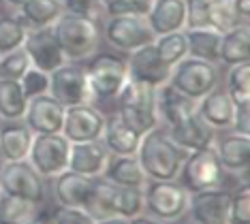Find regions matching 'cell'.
<instances>
[{
	"instance_id": "cell-35",
	"label": "cell",
	"mask_w": 250,
	"mask_h": 224,
	"mask_svg": "<svg viewBox=\"0 0 250 224\" xmlns=\"http://www.w3.org/2000/svg\"><path fill=\"white\" fill-rule=\"evenodd\" d=\"M37 214V205L30 201L13 197V194H0V222L7 224H24L32 220Z\"/></svg>"
},
{
	"instance_id": "cell-46",
	"label": "cell",
	"mask_w": 250,
	"mask_h": 224,
	"mask_svg": "<svg viewBox=\"0 0 250 224\" xmlns=\"http://www.w3.org/2000/svg\"><path fill=\"white\" fill-rule=\"evenodd\" d=\"M94 224H130V220L120 216H109V218H103V220H96Z\"/></svg>"
},
{
	"instance_id": "cell-31",
	"label": "cell",
	"mask_w": 250,
	"mask_h": 224,
	"mask_svg": "<svg viewBox=\"0 0 250 224\" xmlns=\"http://www.w3.org/2000/svg\"><path fill=\"white\" fill-rule=\"evenodd\" d=\"M208 17H209V28L218 30L220 34L233 30V28H237L240 24H248L237 13L235 0H209Z\"/></svg>"
},
{
	"instance_id": "cell-20",
	"label": "cell",
	"mask_w": 250,
	"mask_h": 224,
	"mask_svg": "<svg viewBox=\"0 0 250 224\" xmlns=\"http://www.w3.org/2000/svg\"><path fill=\"white\" fill-rule=\"evenodd\" d=\"M94 177L79 175L75 171H62L54 177V197L60 207H79L83 209L86 201L92 190Z\"/></svg>"
},
{
	"instance_id": "cell-36",
	"label": "cell",
	"mask_w": 250,
	"mask_h": 224,
	"mask_svg": "<svg viewBox=\"0 0 250 224\" xmlns=\"http://www.w3.org/2000/svg\"><path fill=\"white\" fill-rule=\"evenodd\" d=\"M225 92L235 102H250V62L235 64L229 68Z\"/></svg>"
},
{
	"instance_id": "cell-11",
	"label": "cell",
	"mask_w": 250,
	"mask_h": 224,
	"mask_svg": "<svg viewBox=\"0 0 250 224\" xmlns=\"http://www.w3.org/2000/svg\"><path fill=\"white\" fill-rule=\"evenodd\" d=\"M49 94L64 107L82 105L92 101L86 68L77 62H66L54 73H49Z\"/></svg>"
},
{
	"instance_id": "cell-32",
	"label": "cell",
	"mask_w": 250,
	"mask_h": 224,
	"mask_svg": "<svg viewBox=\"0 0 250 224\" xmlns=\"http://www.w3.org/2000/svg\"><path fill=\"white\" fill-rule=\"evenodd\" d=\"M118 107H156V88L135 79H126L116 94Z\"/></svg>"
},
{
	"instance_id": "cell-17",
	"label": "cell",
	"mask_w": 250,
	"mask_h": 224,
	"mask_svg": "<svg viewBox=\"0 0 250 224\" xmlns=\"http://www.w3.org/2000/svg\"><path fill=\"white\" fill-rule=\"evenodd\" d=\"M111 154L107 152L103 141H83V143H71L69 152V171H75L86 177H101L109 163Z\"/></svg>"
},
{
	"instance_id": "cell-43",
	"label": "cell",
	"mask_w": 250,
	"mask_h": 224,
	"mask_svg": "<svg viewBox=\"0 0 250 224\" xmlns=\"http://www.w3.org/2000/svg\"><path fill=\"white\" fill-rule=\"evenodd\" d=\"M96 220L79 207H60L54 214L52 224H94Z\"/></svg>"
},
{
	"instance_id": "cell-24",
	"label": "cell",
	"mask_w": 250,
	"mask_h": 224,
	"mask_svg": "<svg viewBox=\"0 0 250 224\" xmlns=\"http://www.w3.org/2000/svg\"><path fill=\"white\" fill-rule=\"evenodd\" d=\"M101 141L107 147V152L113 156H135L139 147L141 137L128 128L116 113L105 118V128L101 135Z\"/></svg>"
},
{
	"instance_id": "cell-19",
	"label": "cell",
	"mask_w": 250,
	"mask_h": 224,
	"mask_svg": "<svg viewBox=\"0 0 250 224\" xmlns=\"http://www.w3.org/2000/svg\"><path fill=\"white\" fill-rule=\"evenodd\" d=\"M165 130H167L169 137H171L180 147H184L186 152L208 147V145H212L214 139H216V130L209 128V126L199 118L197 111L192 113V116H188L186 120L178 122V124L165 126Z\"/></svg>"
},
{
	"instance_id": "cell-1",
	"label": "cell",
	"mask_w": 250,
	"mask_h": 224,
	"mask_svg": "<svg viewBox=\"0 0 250 224\" xmlns=\"http://www.w3.org/2000/svg\"><path fill=\"white\" fill-rule=\"evenodd\" d=\"M186 154L188 152L169 137L165 126L158 124L156 128L141 137L135 156H137L147 180H178L180 166L184 163Z\"/></svg>"
},
{
	"instance_id": "cell-3",
	"label": "cell",
	"mask_w": 250,
	"mask_h": 224,
	"mask_svg": "<svg viewBox=\"0 0 250 224\" xmlns=\"http://www.w3.org/2000/svg\"><path fill=\"white\" fill-rule=\"evenodd\" d=\"M52 32L69 62L88 60L96 54L101 43V30L96 21L71 13H62L54 21Z\"/></svg>"
},
{
	"instance_id": "cell-21",
	"label": "cell",
	"mask_w": 250,
	"mask_h": 224,
	"mask_svg": "<svg viewBox=\"0 0 250 224\" xmlns=\"http://www.w3.org/2000/svg\"><path fill=\"white\" fill-rule=\"evenodd\" d=\"M152 32L156 37L167 32H178L186 28V0H154L146 13Z\"/></svg>"
},
{
	"instance_id": "cell-34",
	"label": "cell",
	"mask_w": 250,
	"mask_h": 224,
	"mask_svg": "<svg viewBox=\"0 0 250 224\" xmlns=\"http://www.w3.org/2000/svg\"><path fill=\"white\" fill-rule=\"evenodd\" d=\"M116 116L139 137H144L146 133H150L152 128H156L161 124L156 107H118Z\"/></svg>"
},
{
	"instance_id": "cell-28",
	"label": "cell",
	"mask_w": 250,
	"mask_h": 224,
	"mask_svg": "<svg viewBox=\"0 0 250 224\" xmlns=\"http://www.w3.org/2000/svg\"><path fill=\"white\" fill-rule=\"evenodd\" d=\"M28 96L24 94L18 79L0 77V120L4 122H20L26 116Z\"/></svg>"
},
{
	"instance_id": "cell-15",
	"label": "cell",
	"mask_w": 250,
	"mask_h": 224,
	"mask_svg": "<svg viewBox=\"0 0 250 224\" xmlns=\"http://www.w3.org/2000/svg\"><path fill=\"white\" fill-rule=\"evenodd\" d=\"M126 71H128V79L135 81L147 83L152 88H161L169 81V75H171V66H167L165 62L158 58L154 45H146L135 51H130L128 60H126Z\"/></svg>"
},
{
	"instance_id": "cell-40",
	"label": "cell",
	"mask_w": 250,
	"mask_h": 224,
	"mask_svg": "<svg viewBox=\"0 0 250 224\" xmlns=\"http://www.w3.org/2000/svg\"><path fill=\"white\" fill-rule=\"evenodd\" d=\"M154 0H103L107 15H146Z\"/></svg>"
},
{
	"instance_id": "cell-38",
	"label": "cell",
	"mask_w": 250,
	"mask_h": 224,
	"mask_svg": "<svg viewBox=\"0 0 250 224\" xmlns=\"http://www.w3.org/2000/svg\"><path fill=\"white\" fill-rule=\"evenodd\" d=\"M30 66V60L21 47L0 56V77L2 79H20Z\"/></svg>"
},
{
	"instance_id": "cell-52",
	"label": "cell",
	"mask_w": 250,
	"mask_h": 224,
	"mask_svg": "<svg viewBox=\"0 0 250 224\" xmlns=\"http://www.w3.org/2000/svg\"><path fill=\"white\" fill-rule=\"evenodd\" d=\"M208 2H209V0H208Z\"/></svg>"
},
{
	"instance_id": "cell-2",
	"label": "cell",
	"mask_w": 250,
	"mask_h": 224,
	"mask_svg": "<svg viewBox=\"0 0 250 224\" xmlns=\"http://www.w3.org/2000/svg\"><path fill=\"white\" fill-rule=\"evenodd\" d=\"M83 211L94 220H103L109 216L137 218L144 214V190L141 188L116 186L105 177H94L90 197L83 205Z\"/></svg>"
},
{
	"instance_id": "cell-6",
	"label": "cell",
	"mask_w": 250,
	"mask_h": 224,
	"mask_svg": "<svg viewBox=\"0 0 250 224\" xmlns=\"http://www.w3.org/2000/svg\"><path fill=\"white\" fill-rule=\"evenodd\" d=\"M218 68L212 62L197 60L186 56L184 60H180L175 66H171V75H169V85L173 90H178L180 94H184L190 101H199L218 88Z\"/></svg>"
},
{
	"instance_id": "cell-13",
	"label": "cell",
	"mask_w": 250,
	"mask_h": 224,
	"mask_svg": "<svg viewBox=\"0 0 250 224\" xmlns=\"http://www.w3.org/2000/svg\"><path fill=\"white\" fill-rule=\"evenodd\" d=\"M21 49L26 51L30 64L35 68H41L45 73H54L56 68H60L62 64L69 62L64 51L60 49L58 41H56L52 28H35V30H28Z\"/></svg>"
},
{
	"instance_id": "cell-16",
	"label": "cell",
	"mask_w": 250,
	"mask_h": 224,
	"mask_svg": "<svg viewBox=\"0 0 250 224\" xmlns=\"http://www.w3.org/2000/svg\"><path fill=\"white\" fill-rule=\"evenodd\" d=\"M231 192L223 188H209L201 192H190L188 211L192 224H227Z\"/></svg>"
},
{
	"instance_id": "cell-39",
	"label": "cell",
	"mask_w": 250,
	"mask_h": 224,
	"mask_svg": "<svg viewBox=\"0 0 250 224\" xmlns=\"http://www.w3.org/2000/svg\"><path fill=\"white\" fill-rule=\"evenodd\" d=\"M18 81L21 85V90H24V94L28 96V101L41 94H49V73L41 71V68L30 66Z\"/></svg>"
},
{
	"instance_id": "cell-29",
	"label": "cell",
	"mask_w": 250,
	"mask_h": 224,
	"mask_svg": "<svg viewBox=\"0 0 250 224\" xmlns=\"http://www.w3.org/2000/svg\"><path fill=\"white\" fill-rule=\"evenodd\" d=\"M64 13L60 0H28L20 7V17L26 21L30 30L35 28H52L54 21Z\"/></svg>"
},
{
	"instance_id": "cell-12",
	"label": "cell",
	"mask_w": 250,
	"mask_h": 224,
	"mask_svg": "<svg viewBox=\"0 0 250 224\" xmlns=\"http://www.w3.org/2000/svg\"><path fill=\"white\" fill-rule=\"evenodd\" d=\"M105 128V116L90 102L71 105L64 109V122L60 133L69 143H83L101 139Z\"/></svg>"
},
{
	"instance_id": "cell-37",
	"label": "cell",
	"mask_w": 250,
	"mask_h": 224,
	"mask_svg": "<svg viewBox=\"0 0 250 224\" xmlns=\"http://www.w3.org/2000/svg\"><path fill=\"white\" fill-rule=\"evenodd\" d=\"M227 224H250V186L244 182L229 197V214Z\"/></svg>"
},
{
	"instance_id": "cell-27",
	"label": "cell",
	"mask_w": 250,
	"mask_h": 224,
	"mask_svg": "<svg viewBox=\"0 0 250 224\" xmlns=\"http://www.w3.org/2000/svg\"><path fill=\"white\" fill-rule=\"evenodd\" d=\"M220 62L227 66H235L250 62V28L240 24L233 30L223 34L220 41Z\"/></svg>"
},
{
	"instance_id": "cell-8",
	"label": "cell",
	"mask_w": 250,
	"mask_h": 224,
	"mask_svg": "<svg viewBox=\"0 0 250 224\" xmlns=\"http://www.w3.org/2000/svg\"><path fill=\"white\" fill-rule=\"evenodd\" d=\"M88 60L90 62L83 68L92 90V99H116V94L128 79L126 60L113 54H94Z\"/></svg>"
},
{
	"instance_id": "cell-45",
	"label": "cell",
	"mask_w": 250,
	"mask_h": 224,
	"mask_svg": "<svg viewBox=\"0 0 250 224\" xmlns=\"http://www.w3.org/2000/svg\"><path fill=\"white\" fill-rule=\"evenodd\" d=\"M235 9H237V13H240L242 20L248 21V17H250V0H235Z\"/></svg>"
},
{
	"instance_id": "cell-26",
	"label": "cell",
	"mask_w": 250,
	"mask_h": 224,
	"mask_svg": "<svg viewBox=\"0 0 250 224\" xmlns=\"http://www.w3.org/2000/svg\"><path fill=\"white\" fill-rule=\"evenodd\" d=\"M186 43H188V56L206 62H220V41L223 34L209 26L203 28H184Z\"/></svg>"
},
{
	"instance_id": "cell-42",
	"label": "cell",
	"mask_w": 250,
	"mask_h": 224,
	"mask_svg": "<svg viewBox=\"0 0 250 224\" xmlns=\"http://www.w3.org/2000/svg\"><path fill=\"white\" fill-rule=\"evenodd\" d=\"M208 9H209L208 0H186V28L209 26Z\"/></svg>"
},
{
	"instance_id": "cell-49",
	"label": "cell",
	"mask_w": 250,
	"mask_h": 224,
	"mask_svg": "<svg viewBox=\"0 0 250 224\" xmlns=\"http://www.w3.org/2000/svg\"><path fill=\"white\" fill-rule=\"evenodd\" d=\"M24 224H52V222H45V220H39V218H32V220H28Z\"/></svg>"
},
{
	"instance_id": "cell-5",
	"label": "cell",
	"mask_w": 250,
	"mask_h": 224,
	"mask_svg": "<svg viewBox=\"0 0 250 224\" xmlns=\"http://www.w3.org/2000/svg\"><path fill=\"white\" fill-rule=\"evenodd\" d=\"M225 180V169L218 160L214 143L201 149H192L186 154L184 163L180 166L178 180L186 192H201L209 188H220Z\"/></svg>"
},
{
	"instance_id": "cell-9",
	"label": "cell",
	"mask_w": 250,
	"mask_h": 224,
	"mask_svg": "<svg viewBox=\"0 0 250 224\" xmlns=\"http://www.w3.org/2000/svg\"><path fill=\"white\" fill-rule=\"evenodd\" d=\"M105 41L118 51H130L154 43L156 34L152 32L146 15H109L103 28Z\"/></svg>"
},
{
	"instance_id": "cell-22",
	"label": "cell",
	"mask_w": 250,
	"mask_h": 224,
	"mask_svg": "<svg viewBox=\"0 0 250 224\" xmlns=\"http://www.w3.org/2000/svg\"><path fill=\"white\" fill-rule=\"evenodd\" d=\"M214 149L223 164L225 173H246L250 166V137L246 135H227L214 139Z\"/></svg>"
},
{
	"instance_id": "cell-51",
	"label": "cell",
	"mask_w": 250,
	"mask_h": 224,
	"mask_svg": "<svg viewBox=\"0 0 250 224\" xmlns=\"http://www.w3.org/2000/svg\"><path fill=\"white\" fill-rule=\"evenodd\" d=\"M0 194H2V190H0Z\"/></svg>"
},
{
	"instance_id": "cell-33",
	"label": "cell",
	"mask_w": 250,
	"mask_h": 224,
	"mask_svg": "<svg viewBox=\"0 0 250 224\" xmlns=\"http://www.w3.org/2000/svg\"><path fill=\"white\" fill-rule=\"evenodd\" d=\"M30 28L20 15H0V56L20 49Z\"/></svg>"
},
{
	"instance_id": "cell-44",
	"label": "cell",
	"mask_w": 250,
	"mask_h": 224,
	"mask_svg": "<svg viewBox=\"0 0 250 224\" xmlns=\"http://www.w3.org/2000/svg\"><path fill=\"white\" fill-rule=\"evenodd\" d=\"M233 133L250 137V102H237L235 105V116L231 124Z\"/></svg>"
},
{
	"instance_id": "cell-41",
	"label": "cell",
	"mask_w": 250,
	"mask_h": 224,
	"mask_svg": "<svg viewBox=\"0 0 250 224\" xmlns=\"http://www.w3.org/2000/svg\"><path fill=\"white\" fill-rule=\"evenodd\" d=\"M64 13L88 17V20H99L103 11V0H60Z\"/></svg>"
},
{
	"instance_id": "cell-47",
	"label": "cell",
	"mask_w": 250,
	"mask_h": 224,
	"mask_svg": "<svg viewBox=\"0 0 250 224\" xmlns=\"http://www.w3.org/2000/svg\"><path fill=\"white\" fill-rule=\"evenodd\" d=\"M130 224H161L158 220H154V218H150V216H137V218H133V220H130Z\"/></svg>"
},
{
	"instance_id": "cell-10",
	"label": "cell",
	"mask_w": 250,
	"mask_h": 224,
	"mask_svg": "<svg viewBox=\"0 0 250 224\" xmlns=\"http://www.w3.org/2000/svg\"><path fill=\"white\" fill-rule=\"evenodd\" d=\"M0 190L4 194L21 197L39 207L45 201V180L32 169L28 160L2 163L0 166Z\"/></svg>"
},
{
	"instance_id": "cell-18",
	"label": "cell",
	"mask_w": 250,
	"mask_h": 224,
	"mask_svg": "<svg viewBox=\"0 0 250 224\" xmlns=\"http://www.w3.org/2000/svg\"><path fill=\"white\" fill-rule=\"evenodd\" d=\"M197 113L199 118L206 122L209 128L214 130H227L233 124V116H235V102L225 90L214 88L208 92L203 99L197 101Z\"/></svg>"
},
{
	"instance_id": "cell-50",
	"label": "cell",
	"mask_w": 250,
	"mask_h": 224,
	"mask_svg": "<svg viewBox=\"0 0 250 224\" xmlns=\"http://www.w3.org/2000/svg\"><path fill=\"white\" fill-rule=\"evenodd\" d=\"M0 224H7V222H0Z\"/></svg>"
},
{
	"instance_id": "cell-14",
	"label": "cell",
	"mask_w": 250,
	"mask_h": 224,
	"mask_svg": "<svg viewBox=\"0 0 250 224\" xmlns=\"http://www.w3.org/2000/svg\"><path fill=\"white\" fill-rule=\"evenodd\" d=\"M64 105L58 102L52 94H41L28 101L24 122L32 135H52L60 133L64 122Z\"/></svg>"
},
{
	"instance_id": "cell-48",
	"label": "cell",
	"mask_w": 250,
	"mask_h": 224,
	"mask_svg": "<svg viewBox=\"0 0 250 224\" xmlns=\"http://www.w3.org/2000/svg\"><path fill=\"white\" fill-rule=\"evenodd\" d=\"M4 2L11 4V7H15V9H20V7H24L28 0H4Z\"/></svg>"
},
{
	"instance_id": "cell-25",
	"label": "cell",
	"mask_w": 250,
	"mask_h": 224,
	"mask_svg": "<svg viewBox=\"0 0 250 224\" xmlns=\"http://www.w3.org/2000/svg\"><path fill=\"white\" fill-rule=\"evenodd\" d=\"M107 182L116 183V186H126V188H144L147 182V175L141 169L137 156H109L103 175Z\"/></svg>"
},
{
	"instance_id": "cell-7",
	"label": "cell",
	"mask_w": 250,
	"mask_h": 224,
	"mask_svg": "<svg viewBox=\"0 0 250 224\" xmlns=\"http://www.w3.org/2000/svg\"><path fill=\"white\" fill-rule=\"evenodd\" d=\"M69 152L71 143L62 133L52 135H32L28 163L43 180H54L62 171L69 169Z\"/></svg>"
},
{
	"instance_id": "cell-30",
	"label": "cell",
	"mask_w": 250,
	"mask_h": 224,
	"mask_svg": "<svg viewBox=\"0 0 250 224\" xmlns=\"http://www.w3.org/2000/svg\"><path fill=\"white\" fill-rule=\"evenodd\" d=\"M154 49L167 66H175L180 60H184L188 56V43H186V34L184 30L178 32H167L154 39Z\"/></svg>"
},
{
	"instance_id": "cell-23",
	"label": "cell",
	"mask_w": 250,
	"mask_h": 224,
	"mask_svg": "<svg viewBox=\"0 0 250 224\" xmlns=\"http://www.w3.org/2000/svg\"><path fill=\"white\" fill-rule=\"evenodd\" d=\"M32 133L21 122H7L0 126V163H18L26 160L30 152Z\"/></svg>"
},
{
	"instance_id": "cell-4",
	"label": "cell",
	"mask_w": 250,
	"mask_h": 224,
	"mask_svg": "<svg viewBox=\"0 0 250 224\" xmlns=\"http://www.w3.org/2000/svg\"><path fill=\"white\" fill-rule=\"evenodd\" d=\"M144 190V211L158 222H178L188 211L186 188L175 180H147Z\"/></svg>"
}]
</instances>
